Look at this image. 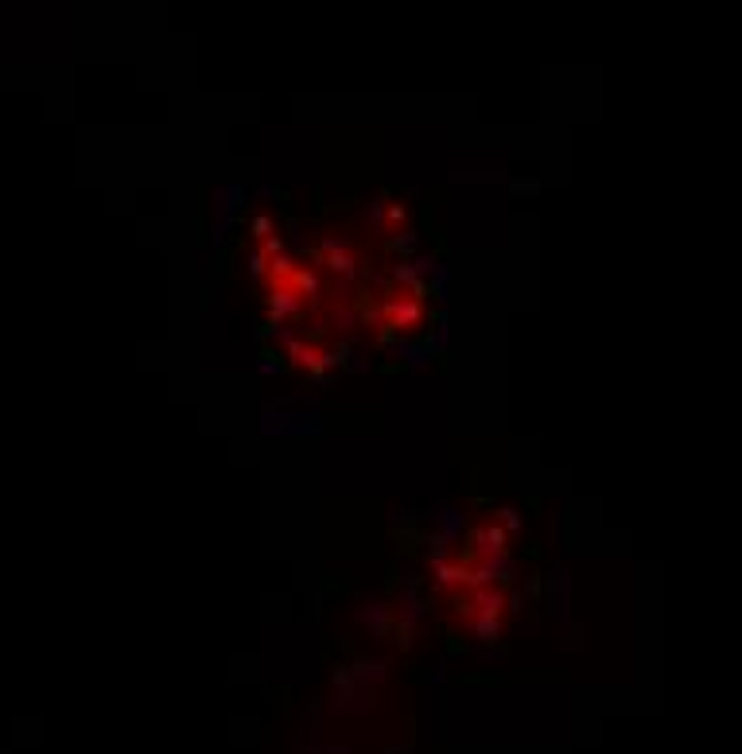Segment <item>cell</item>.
I'll list each match as a JSON object with an SVG mask.
<instances>
[{
    "instance_id": "obj_1",
    "label": "cell",
    "mask_w": 742,
    "mask_h": 754,
    "mask_svg": "<svg viewBox=\"0 0 742 754\" xmlns=\"http://www.w3.org/2000/svg\"><path fill=\"white\" fill-rule=\"evenodd\" d=\"M373 308H377V319H381L385 343H389L393 330L408 335V330H416L424 323V284H389Z\"/></svg>"
},
{
    "instance_id": "obj_2",
    "label": "cell",
    "mask_w": 742,
    "mask_h": 754,
    "mask_svg": "<svg viewBox=\"0 0 742 754\" xmlns=\"http://www.w3.org/2000/svg\"><path fill=\"white\" fill-rule=\"evenodd\" d=\"M284 354H288V362H292L300 374H307V377H315V381H327V366H331L327 346L307 343V338H288Z\"/></svg>"
},
{
    "instance_id": "obj_3",
    "label": "cell",
    "mask_w": 742,
    "mask_h": 754,
    "mask_svg": "<svg viewBox=\"0 0 742 754\" xmlns=\"http://www.w3.org/2000/svg\"><path fill=\"white\" fill-rule=\"evenodd\" d=\"M506 541H509L506 529H501L493 517H482L471 529V552H467V556L471 560H501L506 556Z\"/></svg>"
},
{
    "instance_id": "obj_4",
    "label": "cell",
    "mask_w": 742,
    "mask_h": 754,
    "mask_svg": "<svg viewBox=\"0 0 742 754\" xmlns=\"http://www.w3.org/2000/svg\"><path fill=\"white\" fill-rule=\"evenodd\" d=\"M400 226H408V206L385 203V234H400Z\"/></svg>"
},
{
    "instance_id": "obj_5",
    "label": "cell",
    "mask_w": 742,
    "mask_h": 754,
    "mask_svg": "<svg viewBox=\"0 0 742 754\" xmlns=\"http://www.w3.org/2000/svg\"><path fill=\"white\" fill-rule=\"evenodd\" d=\"M249 234H253V242H265V237L280 234V226L268 218V214H253V218H249Z\"/></svg>"
},
{
    "instance_id": "obj_6",
    "label": "cell",
    "mask_w": 742,
    "mask_h": 754,
    "mask_svg": "<svg viewBox=\"0 0 742 754\" xmlns=\"http://www.w3.org/2000/svg\"><path fill=\"white\" fill-rule=\"evenodd\" d=\"M385 203H389V198H373V203L366 206V214H361V218H366V226L381 230V234H385Z\"/></svg>"
},
{
    "instance_id": "obj_7",
    "label": "cell",
    "mask_w": 742,
    "mask_h": 754,
    "mask_svg": "<svg viewBox=\"0 0 742 754\" xmlns=\"http://www.w3.org/2000/svg\"><path fill=\"white\" fill-rule=\"evenodd\" d=\"M389 249H397V253H412V249H416V234H412V230L389 234Z\"/></svg>"
},
{
    "instance_id": "obj_8",
    "label": "cell",
    "mask_w": 742,
    "mask_h": 754,
    "mask_svg": "<svg viewBox=\"0 0 742 754\" xmlns=\"http://www.w3.org/2000/svg\"><path fill=\"white\" fill-rule=\"evenodd\" d=\"M245 264H249V276H261V280H265V272H268V257L261 253V249H253L249 257H245Z\"/></svg>"
},
{
    "instance_id": "obj_9",
    "label": "cell",
    "mask_w": 742,
    "mask_h": 754,
    "mask_svg": "<svg viewBox=\"0 0 742 754\" xmlns=\"http://www.w3.org/2000/svg\"><path fill=\"white\" fill-rule=\"evenodd\" d=\"M498 521L501 529H506V533H517V529H521V517H517V510H498Z\"/></svg>"
}]
</instances>
